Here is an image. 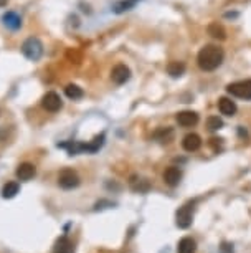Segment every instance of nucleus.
Segmentation results:
<instances>
[{"mask_svg": "<svg viewBox=\"0 0 251 253\" xmlns=\"http://www.w3.org/2000/svg\"><path fill=\"white\" fill-rule=\"evenodd\" d=\"M225 53L220 46L216 45H205L203 48L198 51L197 63L203 71H213L223 63Z\"/></svg>", "mask_w": 251, "mask_h": 253, "instance_id": "1", "label": "nucleus"}, {"mask_svg": "<svg viewBox=\"0 0 251 253\" xmlns=\"http://www.w3.org/2000/svg\"><path fill=\"white\" fill-rule=\"evenodd\" d=\"M22 53L27 60L30 61H38L43 55V43L36 37H30L23 42L22 45Z\"/></svg>", "mask_w": 251, "mask_h": 253, "instance_id": "2", "label": "nucleus"}, {"mask_svg": "<svg viewBox=\"0 0 251 253\" xmlns=\"http://www.w3.org/2000/svg\"><path fill=\"white\" fill-rule=\"evenodd\" d=\"M193 210H195V200H188L187 204H183L177 210V213H175V223H177L179 228H188L192 225Z\"/></svg>", "mask_w": 251, "mask_h": 253, "instance_id": "3", "label": "nucleus"}, {"mask_svg": "<svg viewBox=\"0 0 251 253\" xmlns=\"http://www.w3.org/2000/svg\"><path fill=\"white\" fill-rule=\"evenodd\" d=\"M231 96L240 98V99H251V80H243V81H236L226 86Z\"/></svg>", "mask_w": 251, "mask_h": 253, "instance_id": "4", "label": "nucleus"}, {"mask_svg": "<svg viewBox=\"0 0 251 253\" xmlns=\"http://www.w3.org/2000/svg\"><path fill=\"white\" fill-rule=\"evenodd\" d=\"M58 184L61 189H76L79 185V175L73 169H63L58 175Z\"/></svg>", "mask_w": 251, "mask_h": 253, "instance_id": "5", "label": "nucleus"}, {"mask_svg": "<svg viewBox=\"0 0 251 253\" xmlns=\"http://www.w3.org/2000/svg\"><path fill=\"white\" fill-rule=\"evenodd\" d=\"M41 106H43L48 113H56L63 108V101H61L60 94L55 91H48L41 99Z\"/></svg>", "mask_w": 251, "mask_h": 253, "instance_id": "6", "label": "nucleus"}, {"mask_svg": "<svg viewBox=\"0 0 251 253\" xmlns=\"http://www.w3.org/2000/svg\"><path fill=\"white\" fill-rule=\"evenodd\" d=\"M131 78V70L129 66H126L124 63L116 65L111 71V80L114 81L116 84H124L126 81H129Z\"/></svg>", "mask_w": 251, "mask_h": 253, "instance_id": "7", "label": "nucleus"}, {"mask_svg": "<svg viewBox=\"0 0 251 253\" xmlns=\"http://www.w3.org/2000/svg\"><path fill=\"white\" fill-rule=\"evenodd\" d=\"M182 179V170L179 169V167L175 166H170L165 169L164 172V182L170 185V187H175V185H179V182H180Z\"/></svg>", "mask_w": 251, "mask_h": 253, "instance_id": "8", "label": "nucleus"}, {"mask_svg": "<svg viewBox=\"0 0 251 253\" xmlns=\"http://www.w3.org/2000/svg\"><path fill=\"white\" fill-rule=\"evenodd\" d=\"M182 147L187 152H195L202 147V137L198 134H195V132H190V134H187L185 137H183Z\"/></svg>", "mask_w": 251, "mask_h": 253, "instance_id": "9", "label": "nucleus"}, {"mask_svg": "<svg viewBox=\"0 0 251 253\" xmlns=\"http://www.w3.org/2000/svg\"><path fill=\"white\" fill-rule=\"evenodd\" d=\"M36 174V167L30 164V162H23L17 167V177L20 180H30L35 177Z\"/></svg>", "mask_w": 251, "mask_h": 253, "instance_id": "10", "label": "nucleus"}, {"mask_svg": "<svg viewBox=\"0 0 251 253\" xmlns=\"http://www.w3.org/2000/svg\"><path fill=\"white\" fill-rule=\"evenodd\" d=\"M177 123L183 127H192L198 123V114L193 111H182L177 114Z\"/></svg>", "mask_w": 251, "mask_h": 253, "instance_id": "11", "label": "nucleus"}, {"mask_svg": "<svg viewBox=\"0 0 251 253\" xmlns=\"http://www.w3.org/2000/svg\"><path fill=\"white\" fill-rule=\"evenodd\" d=\"M53 253H74V245L68 237H60L53 247Z\"/></svg>", "mask_w": 251, "mask_h": 253, "instance_id": "12", "label": "nucleus"}, {"mask_svg": "<svg viewBox=\"0 0 251 253\" xmlns=\"http://www.w3.org/2000/svg\"><path fill=\"white\" fill-rule=\"evenodd\" d=\"M2 22H3V25L7 28H10V30H18V28L22 27V18L18 17L15 12H7L5 15L2 17Z\"/></svg>", "mask_w": 251, "mask_h": 253, "instance_id": "13", "label": "nucleus"}, {"mask_svg": "<svg viewBox=\"0 0 251 253\" xmlns=\"http://www.w3.org/2000/svg\"><path fill=\"white\" fill-rule=\"evenodd\" d=\"M197 252V242L192 237H183L179 242L177 253H195Z\"/></svg>", "mask_w": 251, "mask_h": 253, "instance_id": "14", "label": "nucleus"}, {"mask_svg": "<svg viewBox=\"0 0 251 253\" xmlns=\"http://www.w3.org/2000/svg\"><path fill=\"white\" fill-rule=\"evenodd\" d=\"M218 109L221 114H225V116H233L236 113V104H235V101H231L230 98H220Z\"/></svg>", "mask_w": 251, "mask_h": 253, "instance_id": "15", "label": "nucleus"}, {"mask_svg": "<svg viewBox=\"0 0 251 253\" xmlns=\"http://www.w3.org/2000/svg\"><path fill=\"white\" fill-rule=\"evenodd\" d=\"M208 35H212L213 38H216V40H225L226 32H225L223 25H220L218 22H213L208 25Z\"/></svg>", "mask_w": 251, "mask_h": 253, "instance_id": "16", "label": "nucleus"}, {"mask_svg": "<svg viewBox=\"0 0 251 253\" xmlns=\"http://www.w3.org/2000/svg\"><path fill=\"white\" fill-rule=\"evenodd\" d=\"M167 73L172 76V78H179L185 73V65L182 61H170L167 65Z\"/></svg>", "mask_w": 251, "mask_h": 253, "instance_id": "17", "label": "nucleus"}, {"mask_svg": "<svg viewBox=\"0 0 251 253\" xmlns=\"http://www.w3.org/2000/svg\"><path fill=\"white\" fill-rule=\"evenodd\" d=\"M18 192H20V185H18V182H7L2 189L3 199H13Z\"/></svg>", "mask_w": 251, "mask_h": 253, "instance_id": "18", "label": "nucleus"}, {"mask_svg": "<svg viewBox=\"0 0 251 253\" xmlns=\"http://www.w3.org/2000/svg\"><path fill=\"white\" fill-rule=\"evenodd\" d=\"M131 187L134 192H147L150 189V184L147 179H132L131 180Z\"/></svg>", "mask_w": 251, "mask_h": 253, "instance_id": "19", "label": "nucleus"}, {"mask_svg": "<svg viewBox=\"0 0 251 253\" xmlns=\"http://www.w3.org/2000/svg\"><path fill=\"white\" fill-rule=\"evenodd\" d=\"M65 94L70 99H73V101H74V99H81L84 91L78 86V84H68V86L65 88Z\"/></svg>", "mask_w": 251, "mask_h": 253, "instance_id": "20", "label": "nucleus"}, {"mask_svg": "<svg viewBox=\"0 0 251 253\" xmlns=\"http://www.w3.org/2000/svg\"><path fill=\"white\" fill-rule=\"evenodd\" d=\"M137 2H139V0H121V2L116 3L114 12L116 13H122V12H126V10H129V8L134 7Z\"/></svg>", "mask_w": 251, "mask_h": 253, "instance_id": "21", "label": "nucleus"}, {"mask_svg": "<svg viewBox=\"0 0 251 253\" xmlns=\"http://www.w3.org/2000/svg\"><path fill=\"white\" fill-rule=\"evenodd\" d=\"M221 126H223V121H221V118H218V116H210L207 119V127H208V129L216 131V129H220Z\"/></svg>", "mask_w": 251, "mask_h": 253, "instance_id": "22", "label": "nucleus"}, {"mask_svg": "<svg viewBox=\"0 0 251 253\" xmlns=\"http://www.w3.org/2000/svg\"><path fill=\"white\" fill-rule=\"evenodd\" d=\"M221 253H233V248H231V245H228V243H223V245L220 247Z\"/></svg>", "mask_w": 251, "mask_h": 253, "instance_id": "23", "label": "nucleus"}, {"mask_svg": "<svg viewBox=\"0 0 251 253\" xmlns=\"http://www.w3.org/2000/svg\"><path fill=\"white\" fill-rule=\"evenodd\" d=\"M8 3V0H0V7H5Z\"/></svg>", "mask_w": 251, "mask_h": 253, "instance_id": "24", "label": "nucleus"}]
</instances>
